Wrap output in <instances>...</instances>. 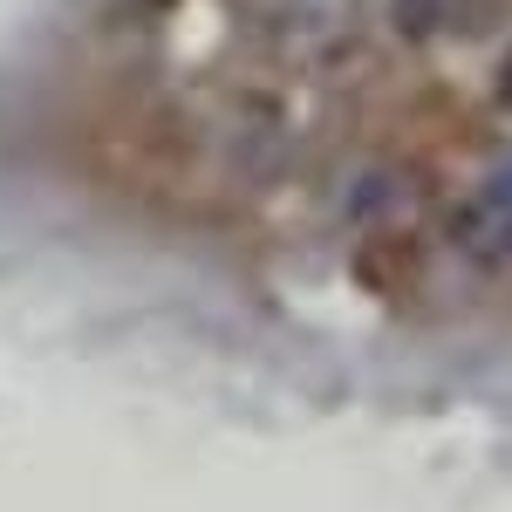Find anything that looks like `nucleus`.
I'll return each instance as SVG.
<instances>
[{
    "instance_id": "nucleus-1",
    "label": "nucleus",
    "mask_w": 512,
    "mask_h": 512,
    "mask_svg": "<svg viewBox=\"0 0 512 512\" xmlns=\"http://www.w3.org/2000/svg\"><path fill=\"white\" fill-rule=\"evenodd\" d=\"M451 233H458V246H465V253H478V260L506 253V246H512V198H506V192H492V198H472V205H458Z\"/></svg>"
},
{
    "instance_id": "nucleus-2",
    "label": "nucleus",
    "mask_w": 512,
    "mask_h": 512,
    "mask_svg": "<svg viewBox=\"0 0 512 512\" xmlns=\"http://www.w3.org/2000/svg\"><path fill=\"white\" fill-rule=\"evenodd\" d=\"M465 21V0H390V28L403 41H444Z\"/></svg>"
},
{
    "instance_id": "nucleus-3",
    "label": "nucleus",
    "mask_w": 512,
    "mask_h": 512,
    "mask_svg": "<svg viewBox=\"0 0 512 512\" xmlns=\"http://www.w3.org/2000/svg\"><path fill=\"white\" fill-rule=\"evenodd\" d=\"M396 198H403V178L390 164H376V171H362L349 185V212L355 219H383V212H396Z\"/></svg>"
},
{
    "instance_id": "nucleus-4",
    "label": "nucleus",
    "mask_w": 512,
    "mask_h": 512,
    "mask_svg": "<svg viewBox=\"0 0 512 512\" xmlns=\"http://www.w3.org/2000/svg\"><path fill=\"white\" fill-rule=\"evenodd\" d=\"M492 103H499V110L512 117V48L499 55V69H492Z\"/></svg>"
},
{
    "instance_id": "nucleus-5",
    "label": "nucleus",
    "mask_w": 512,
    "mask_h": 512,
    "mask_svg": "<svg viewBox=\"0 0 512 512\" xmlns=\"http://www.w3.org/2000/svg\"><path fill=\"white\" fill-rule=\"evenodd\" d=\"M506 253H512V246H506Z\"/></svg>"
}]
</instances>
